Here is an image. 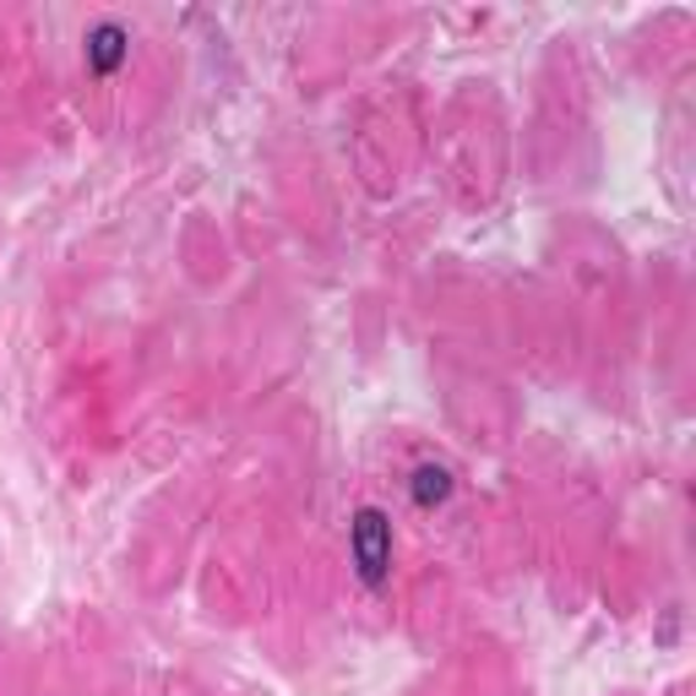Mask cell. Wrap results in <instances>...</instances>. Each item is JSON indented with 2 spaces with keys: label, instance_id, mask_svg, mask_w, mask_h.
Here are the masks:
<instances>
[{
  "label": "cell",
  "instance_id": "6da1fadb",
  "mask_svg": "<svg viewBox=\"0 0 696 696\" xmlns=\"http://www.w3.org/2000/svg\"><path fill=\"white\" fill-rule=\"evenodd\" d=\"M392 550H398V539H392L387 512L381 506H360L354 523H349V556H354V571H360L365 587H381L392 577Z\"/></svg>",
  "mask_w": 696,
  "mask_h": 696
},
{
  "label": "cell",
  "instance_id": "7a4b0ae2",
  "mask_svg": "<svg viewBox=\"0 0 696 696\" xmlns=\"http://www.w3.org/2000/svg\"><path fill=\"white\" fill-rule=\"evenodd\" d=\"M82 44H88L82 55H88V71H93V77H115V71L132 60V33H126V22H115V16L93 22Z\"/></svg>",
  "mask_w": 696,
  "mask_h": 696
},
{
  "label": "cell",
  "instance_id": "3957f363",
  "mask_svg": "<svg viewBox=\"0 0 696 696\" xmlns=\"http://www.w3.org/2000/svg\"><path fill=\"white\" fill-rule=\"evenodd\" d=\"M409 490H414L419 506H441V501H452V468H446V463H419L414 479H409Z\"/></svg>",
  "mask_w": 696,
  "mask_h": 696
}]
</instances>
